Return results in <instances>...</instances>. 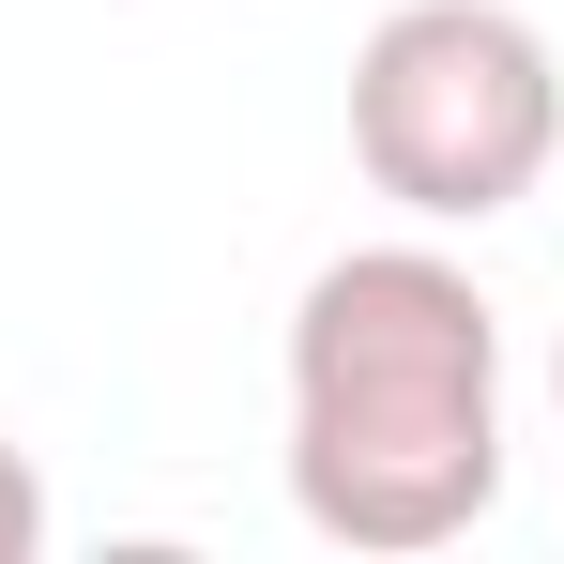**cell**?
<instances>
[{
    "label": "cell",
    "mask_w": 564,
    "mask_h": 564,
    "mask_svg": "<svg viewBox=\"0 0 564 564\" xmlns=\"http://www.w3.org/2000/svg\"><path fill=\"white\" fill-rule=\"evenodd\" d=\"M550 397H564V336H550Z\"/></svg>",
    "instance_id": "4"
},
{
    "label": "cell",
    "mask_w": 564,
    "mask_h": 564,
    "mask_svg": "<svg viewBox=\"0 0 564 564\" xmlns=\"http://www.w3.org/2000/svg\"><path fill=\"white\" fill-rule=\"evenodd\" d=\"M290 503L336 550H458L503 503V321L443 245H351L305 275Z\"/></svg>",
    "instance_id": "1"
},
{
    "label": "cell",
    "mask_w": 564,
    "mask_h": 564,
    "mask_svg": "<svg viewBox=\"0 0 564 564\" xmlns=\"http://www.w3.org/2000/svg\"><path fill=\"white\" fill-rule=\"evenodd\" d=\"M31 550H46V473L0 443V564H31Z\"/></svg>",
    "instance_id": "3"
},
{
    "label": "cell",
    "mask_w": 564,
    "mask_h": 564,
    "mask_svg": "<svg viewBox=\"0 0 564 564\" xmlns=\"http://www.w3.org/2000/svg\"><path fill=\"white\" fill-rule=\"evenodd\" d=\"M564 153V62L519 0H397L351 46V169L412 229H488Z\"/></svg>",
    "instance_id": "2"
}]
</instances>
